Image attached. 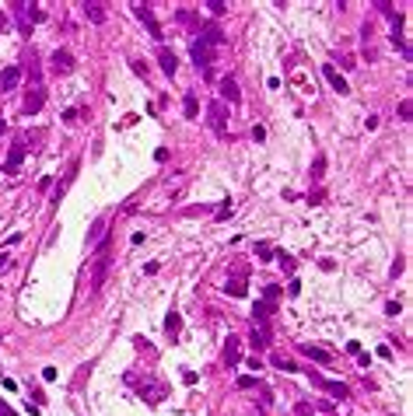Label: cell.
Instances as JSON below:
<instances>
[{"mask_svg":"<svg viewBox=\"0 0 413 416\" xmlns=\"http://www.w3.org/2000/svg\"><path fill=\"white\" fill-rule=\"evenodd\" d=\"M0 416H14V409H11V406H7L4 399H0Z\"/></svg>","mask_w":413,"mask_h":416,"instance_id":"e575fe53","label":"cell"},{"mask_svg":"<svg viewBox=\"0 0 413 416\" xmlns=\"http://www.w3.org/2000/svg\"><path fill=\"white\" fill-rule=\"evenodd\" d=\"M193 60H196V70L210 73V63H214V49L203 46V42H193Z\"/></svg>","mask_w":413,"mask_h":416,"instance_id":"52a82bcc","label":"cell"},{"mask_svg":"<svg viewBox=\"0 0 413 416\" xmlns=\"http://www.w3.org/2000/svg\"><path fill=\"white\" fill-rule=\"evenodd\" d=\"M81 7H84L88 21H95V25H102V21H105V4H98V0H88V4H81Z\"/></svg>","mask_w":413,"mask_h":416,"instance_id":"d6986e66","label":"cell"},{"mask_svg":"<svg viewBox=\"0 0 413 416\" xmlns=\"http://www.w3.org/2000/svg\"><path fill=\"white\" fill-rule=\"evenodd\" d=\"M270 360H273V367H284V371H298V367H294V360H287L284 353H273Z\"/></svg>","mask_w":413,"mask_h":416,"instance_id":"cb8c5ba5","label":"cell"},{"mask_svg":"<svg viewBox=\"0 0 413 416\" xmlns=\"http://www.w3.org/2000/svg\"><path fill=\"white\" fill-rule=\"evenodd\" d=\"M277 262H280V270H284V273H294V259H291V255L277 252Z\"/></svg>","mask_w":413,"mask_h":416,"instance_id":"484cf974","label":"cell"},{"mask_svg":"<svg viewBox=\"0 0 413 416\" xmlns=\"http://www.w3.org/2000/svg\"><path fill=\"white\" fill-rule=\"evenodd\" d=\"M231 217V203H224V207H217V220H228Z\"/></svg>","mask_w":413,"mask_h":416,"instance_id":"1f68e13d","label":"cell"},{"mask_svg":"<svg viewBox=\"0 0 413 416\" xmlns=\"http://www.w3.org/2000/svg\"><path fill=\"white\" fill-rule=\"evenodd\" d=\"M158 63H161V70L168 73V77H175V70H179V60H175V53H172L168 46H158Z\"/></svg>","mask_w":413,"mask_h":416,"instance_id":"7c38bea8","label":"cell"},{"mask_svg":"<svg viewBox=\"0 0 413 416\" xmlns=\"http://www.w3.org/2000/svg\"><path fill=\"white\" fill-rule=\"evenodd\" d=\"M42 102H46V91H42V84H39V88H32V91H28V98H25V112H39Z\"/></svg>","mask_w":413,"mask_h":416,"instance_id":"ac0fdd59","label":"cell"},{"mask_svg":"<svg viewBox=\"0 0 413 416\" xmlns=\"http://www.w3.org/2000/svg\"><path fill=\"white\" fill-rule=\"evenodd\" d=\"M0 137H4V119H0Z\"/></svg>","mask_w":413,"mask_h":416,"instance_id":"d590c367","label":"cell"},{"mask_svg":"<svg viewBox=\"0 0 413 416\" xmlns=\"http://www.w3.org/2000/svg\"><path fill=\"white\" fill-rule=\"evenodd\" d=\"M49 63H53V73H60V77H63V73H70V70H74V56H70L67 49H56Z\"/></svg>","mask_w":413,"mask_h":416,"instance_id":"8fae6325","label":"cell"},{"mask_svg":"<svg viewBox=\"0 0 413 416\" xmlns=\"http://www.w3.org/2000/svg\"><path fill=\"white\" fill-rule=\"evenodd\" d=\"M270 315H273V301H256V308H252L256 325H266V322H270Z\"/></svg>","mask_w":413,"mask_h":416,"instance_id":"2e32d148","label":"cell"},{"mask_svg":"<svg viewBox=\"0 0 413 416\" xmlns=\"http://www.w3.org/2000/svg\"><path fill=\"white\" fill-rule=\"evenodd\" d=\"M277 297H280V287H273V283L263 287V301H273V305H277Z\"/></svg>","mask_w":413,"mask_h":416,"instance_id":"d4e9b609","label":"cell"},{"mask_svg":"<svg viewBox=\"0 0 413 416\" xmlns=\"http://www.w3.org/2000/svg\"><path fill=\"white\" fill-rule=\"evenodd\" d=\"M21 161H25V143H14V147L7 150V161H4V175H14V172L21 168Z\"/></svg>","mask_w":413,"mask_h":416,"instance_id":"9c48e42d","label":"cell"},{"mask_svg":"<svg viewBox=\"0 0 413 416\" xmlns=\"http://www.w3.org/2000/svg\"><path fill=\"white\" fill-rule=\"evenodd\" d=\"M133 14L147 25V32H151L154 39H161V25H158V18H154V11H151V7H147V4H133Z\"/></svg>","mask_w":413,"mask_h":416,"instance_id":"5b68a950","label":"cell"},{"mask_svg":"<svg viewBox=\"0 0 413 416\" xmlns=\"http://www.w3.org/2000/svg\"><path fill=\"white\" fill-rule=\"evenodd\" d=\"M207 119H210V126H214V133H228V108H224V102H210L207 105Z\"/></svg>","mask_w":413,"mask_h":416,"instance_id":"3957f363","label":"cell"},{"mask_svg":"<svg viewBox=\"0 0 413 416\" xmlns=\"http://www.w3.org/2000/svg\"><path fill=\"white\" fill-rule=\"evenodd\" d=\"M322 172H326V158L319 154V158H315V165H312V178H322Z\"/></svg>","mask_w":413,"mask_h":416,"instance_id":"f546056e","label":"cell"},{"mask_svg":"<svg viewBox=\"0 0 413 416\" xmlns=\"http://www.w3.org/2000/svg\"><path fill=\"white\" fill-rule=\"evenodd\" d=\"M196 42H203V46H210V49H221V46H224V32H221L214 21H207V25H203V35H200Z\"/></svg>","mask_w":413,"mask_h":416,"instance_id":"8992f818","label":"cell"},{"mask_svg":"<svg viewBox=\"0 0 413 416\" xmlns=\"http://www.w3.org/2000/svg\"><path fill=\"white\" fill-rule=\"evenodd\" d=\"M221 98H224V102H231V105H235V102L242 98V91H238L235 77H224V81H221Z\"/></svg>","mask_w":413,"mask_h":416,"instance_id":"e0dca14e","label":"cell"},{"mask_svg":"<svg viewBox=\"0 0 413 416\" xmlns=\"http://www.w3.org/2000/svg\"><path fill=\"white\" fill-rule=\"evenodd\" d=\"M322 73H326V81L333 84V91H340V95H350V84H347V77H340V70H336L333 63H326V67H322Z\"/></svg>","mask_w":413,"mask_h":416,"instance_id":"ba28073f","label":"cell"},{"mask_svg":"<svg viewBox=\"0 0 413 416\" xmlns=\"http://www.w3.org/2000/svg\"><path fill=\"white\" fill-rule=\"evenodd\" d=\"M235 385H238V388L245 392V388H252V385H256V378H252V374H242V378H238V381H235Z\"/></svg>","mask_w":413,"mask_h":416,"instance_id":"4dcf8cb0","label":"cell"},{"mask_svg":"<svg viewBox=\"0 0 413 416\" xmlns=\"http://www.w3.org/2000/svg\"><path fill=\"white\" fill-rule=\"evenodd\" d=\"M301 353H305V357H312V360H319V364H329V353H326V350H319V347H312V343H301Z\"/></svg>","mask_w":413,"mask_h":416,"instance_id":"44dd1931","label":"cell"},{"mask_svg":"<svg viewBox=\"0 0 413 416\" xmlns=\"http://www.w3.org/2000/svg\"><path fill=\"white\" fill-rule=\"evenodd\" d=\"M105 228H109V220H105V217H98V220L91 224V231H88V245H91V248H98V245L109 238V235H105Z\"/></svg>","mask_w":413,"mask_h":416,"instance_id":"5bb4252c","label":"cell"},{"mask_svg":"<svg viewBox=\"0 0 413 416\" xmlns=\"http://www.w3.org/2000/svg\"><path fill=\"white\" fill-rule=\"evenodd\" d=\"M249 343H252V350H266L270 347V325H252Z\"/></svg>","mask_w":413,"mask_h":416,"instance_id":"4fadbf2b","label":"cell"},{"mask_svg":"<svg viewBox=\"0 0 413 416\" xmlns=\"http://www.w3.org/2000/svg\"><path fill=\"white\" fill-rule=\"evenodd\" d=\"M256 255H259V259H270V255H273V245H270V242H259V245H256Z\"/></svg>","mask_w":413,"mask_h":416,"instance_id":"83f0119b","label":"cell"},{"mask_svg":"<svg viewBox=\"0 0 413 416\" xmlns=\"http://www.w3.org/2000/svg\"><path fill=\"white\" fill-rule=\"evenodd\" d=\"M207 7H210V14H214V18H221L224 11H228V4H224V0H210Z\"/></svg>","mask_w":413,"mask_h":416,"instance_id":"4316f807","label":"cell"},{"mask_svg":"<svg viewBox=\"0 0 413 416\" xmlns=\"http://www.w3.org/2000/svg\"><path fill=\"white\" fill-rule=\"evenodd\" d=\"M182 112H186V119H196V112H200V102H196V95H193V91L182 98Z\"/></svg>","mask_w":413,"mask_h":416,"instance_id":"ffe728a7","label":"cell"},{"mask_svg":"<svg viewBox=\"0 0 413 416\" xmlns=\"http://www.w3.org/2000/svg\"><path fill=\"white\" fill-rule=\"evenodd\" d=\"M410 116H413V102L406 98V102H399V119H406V123H410Z\"/></svg>","mask_w":413,"mask_h":416,"instance_id":"f1b7e54d","label":"cell"},{"mask_svg":"<svg viewBox=\"0 0 413 416\" xmlns=\"http://www.w3.org/2000/svg\"><path fill=\"white\" fill-rule=\"evenodd\" d=\"M109 266H112V259H109V238H105V242L98 245V259H95V266H91V290H102V287H105Z\"/></svg>","mask_w":413,"mask_h":416,"instance_id":"7a4b0ae2","label":"cell"},{"mask_svg":"<svg viewBox=\"0 0 413 416\" xmlns=\"http://www.w3.org/2000/svg\"><path fill=\"white\" fill-rule=\"evenodd\" d=\"M287 294H291V297H298V294H301V283L291 280V283H287Z\"/></svg>","mask_w":413,"mask_h":416,"instance_id":"d6a6232c","label":"cell"},{"mask_svg":"<svg viewBox=\"0 0 413 416\" xmlns=\"http://www.w3.org/2000/svg\"><path fill=\"white\" fill-rule=\"evenodd\" d=\"M21 81V67H4V73H0V88L4 91H14Z\"/></svg>","mask_w":413,"mask_h":416,"instance_id":"9a60e30c","label":"cell"},{"mask_svg":"<svg viewBox=\"0 0 413 416\" xmlns=\"http://www.w3.org/2000/svg\"><path fill=\"white\" fill-rule=\"evenodd\" d=\"M42 378L46 381H56V367H42Z\"/></svg>","mask_w":413,"mask_h":416,"instance_id":"836d02e7","label":"cell"},{"mask_svg":"<svg viewBox=\"0 0 413 416\" xmlns=\"http://www.w3.org/2000/svg\"><path fill=\"white\" fill-rule=\"evenodd\" d=\"M308 374H312V371H308ZM312 385H319V388H322V392H329L333 399H347V395H350V388H347L343 381H326L322 374H312Z\"/></svg>","mask_w":413,"mask_h":416,"instance_id":"277c9868","label":"cell"},{"mask_svg":"<svg viewBox=\"0 0 413 416\" xmlns=\"http://www.w3.org/2000/svg\"><path fill=\"white\" fill-rule=\"evenodd\" d=\"M179 329H182V318H179L175 312H168V318H165V332H168V336H179Z\"/></svg>","mask_w":413,"mask_h":416,"instance_id":"7402d4cb","label":"cell"},{"mask_svg":"<svg viewBox=\"0 0 413 416\" xmlns=\"http://www.w3.org/2000/svg\"><path fill=\"white\" fill-rule=\"evenodd\" d=\"M238 360H242V339H238V336H228V343H224V364L235 367Z\"/></svg>","mask_w":413,"mask_h":416,"instance_id":"30bf717a","label":"cell"},{"mask_svg":"<svg viewBox=\"0 0 413 416\" xmlns=\"http://www.w3.org/2000/svg\"><path fill=\"white\" fill-rule=\"evenodd\" d=\"M126 381H130V385H137V388H140V395L151 402V406H158V402L168 395V385H165V381H158V378H151V374H144V378L126 374Z\"/></svg>","mask_w":413,"mask_h":416,"instance_id":"6da1fadb","label":"cell"},{"mask_svg":"<svg viewBox=\"0 0 413 416\" xmlns=\"http://www.w3.org/2000/svg\"><path fill=\"white\" fill-rule=\"evenodd\" d=\"M224 290H228L231 297H245L249 290H245V280H228V287H224Z\"/></svg>","mask_w":413,"mask_h":416,"instance_id":"603a6c76","label":"cell"}]
</instances>
